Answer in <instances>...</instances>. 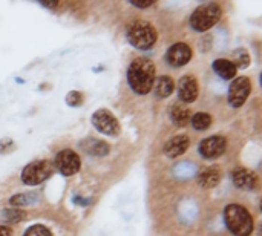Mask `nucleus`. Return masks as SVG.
Masks as SVG:
<instances>
[{"mask_svg": "<svg viewBox=\"0 0 262 236\" xmlns=\"http://www.w3.org/2000/svg\"><path fill=\"white\" fill-rule=\"evenodd\" d=\"M154 86H155V94L160 98H167L169 95H172V92L175 89V83L169 75L158 77V80H157V83Z\"/></svg>", "mask_w": 262, "mask_h": 236, "instance_id": "nucleus-18", "label": "nucleus"}, {"mask_svg": "<svg viewBox=\"0 0 262 236\" xmlns=\"http://www.w3.org/2000/svg\"><path fill=\"white\" fill-rule=\"evenodd\" d=\"M80 147L94 157H106L109 154V144L101 141V140H95V138H86L80 143Z\"/></svg>", "mask_w": 262, "mask_h": 236, "instance_id": "nucleus-15", "label": "nucleus"}, {"mask_svg": "<svg viewBox=\"0 0 262 236\" xmlns=\"http://www.w3.org/2000/svg\"><path fill=\"white\" fill-rule=\"evenodd\" d=\"M227 149V140L221 135H213L209 138H204L200 146H198V152L200 155H203L207 160H215L218 157H221Z\"/></svg>", "mask_w": 262, "mask_h": 236, "instance_id": "nucleus-9", "label": "nucleus"}, {"mask_svg": "<svg viewBox=\"0 0 262 236\" xmlns=\"http://www.w3.org/2000/svg\"><path fill=\"white\" fill-rule=\"evenodd\" d=\"M190 146V140L187 135H177L173 138H170L166 146H164V154L169 158H177L183 154H186V151Z\"/></svg>", "mask_w": 262, "mask_h": 236, "instance_id": "nucleus-13", "label": "nucleus"}, {"mask_svg": "<svg viewBox=\"0 0 262 236\" xmlns=\"http://www.w3.org/2000/svg\"><path fill=\"white\" fill-rule=\"evenodd\" d=\"M54 164L52 161L43 160V161H34L29 163L23 170H21V181L26 186H37L46 181L52 174H54Z\"/></svg>", "mask_w": 262, "mask_h": 236, "instance_id": "nucleus-5", "label": "nucleus"}, {"mask_svg": "<svg viewBox=\"0 0 262 236\" xmlns=\"http://www.w3.org/2000/svg\"><path fill=\"white\" fill-rule=\"evenodd\" d=\"M92 124L100 134L107 135V137H117L120 135V131H121L118 120L107 109L95 111V114L92 115Z\"/></svg>", "mask_w": 262, "mask_h": 236, "instance_id": "nucleus-6", "label": "nucleus"}, {"mask_svg": "<svg viewBox=\"0 0 262 236\" xmlns=\"http://www.w3.org/2000/svg\"><path fill=\"white\" fill-rule=\"evenodd\" d=\"M221 180V170L216 167V166H210V167H206L200 172L198 175V183L201 187L204 189H212V187H216L218 183Z\"/></svg>", "mask_w": 262, "mask_h": 236, "instance_id": "nucleus-14", "label": "nucleus"}, {"mask_svg": "<svg viewBox=\"0 0 262 236\" xmlns=\"http://www.w3.org/2000/svg\"><path fill=\"white\" fill-rule=\"evenodd\" d=\"M233 65L236 68H243V69L247 68L250 65V55H249V52L246 49H236L235 51V61H233Z\"/></svg>", "mask_w": 262, "mask_h": 236, "instance_id": "nucleus-20", "label": "nucleus"}, {"mask_svg": "<svg viewBox=\"0 0 262 236\" xmlns=\"http://www.w3.org/2000/svg\"><path fill=\"white\" fill-rule=\"evenodd\" d=\"M126 37H127V41L134 48L141 49V51H147L157 43L158 34H157L154 25H150L149 22L135 20L127 26Z\"/></svg>", "mask_w": 262, "mask_h": 236, "instance_id": "nucleus-3", "label": "nucleus"}, {"mask_svg": "<svg viewBox=\"0 0 262 236\" xmlns=\"http://www.w3.org/2000/svg\"><path fill=\"white\" fill-rule=\"evenodd\" d=\"M252 92V81L249 77H238L229 88V103L233 108H241Z\"/></svg>", "mask_w": 262, "mask_h": 236, "instance_id": "nucleus-8", "label": "nucleus"}, {"mask_svg": "<svg viewBox=\"0 0 262 236\" xmlns=\"http://www.w3.org/2000/svg\"><path fill=\"white\" fill-rule=\"evenodd\" d=\"M224 223L233 236H250L255 227L250 212L239 204H229L224 209Z\"/></svg>", "mask_w": 262, "mask_h": 236, "instance_id": "nucleus-2", "label": "nucleus"}, {"mask_svg": "<svg viewBox=\"0 0 262 236\" xmlns=\"http://www.w3.org/2000/svg\"><path fill=\"white\" fill-rule=\"evenodd\" d=\"M6 144H12V141L11 140H0V154L2 152H6Z\"/></svg>", "mask_w": 262, "mask_h": 236, "instance_id": "nucleus-28", "label": "nucleus"}, {"mask_svg": "<svg viewBox=\"0 0 262 236\" xmlns=\"http://www.w3.org/2000/svg\"><path fill=\"white\" fill-rule=\"evenodd\" d=\"M25 236H52V233L48 227H45L41 224H35L25 232Z\"/></svg>", "mask_w": 262, "mask_h": 236, "instance_id": "nucleus-23", "label": "nucleus"}, {"mask_svg": "<svg viewBox=\"0 0 262 236\" xmlns=\"http://www.w3.org/2000/svg\"><path fill=\"white\" fill-rule=\"evenodd\" d=\"M54 169H57L61 175L64 177H72L75 175L80 167H81V160L77 152L71 149H63L57 154L54 160Z\"/></svg>", "mask_w": 262, "mask_h": 236, "instance_id": "nucleus-7", "label": "nucleus"}, {"mask_svg": "<svg viewBox=\"0 0 262 236\" xmlns=\"http://www.w3.org/2000/svg\"><path fill=\"white\" fill-rule=\"evenodd\" d=\"M3 218L8 223H20L21 220H25V213L17 209H6L3 210Z\"/></svg>", "mask_w": 262, "mask_h": 236, "instance_id": "nucleus-21", "label": "nucleus"}, {"mask_svg": "<svg viewBox=\"0 0 262 236\" xmlns=\"http://www.w3.org/2000/svg\"><path fill=\"white\" fill-rule=\"evenodd\" d=\"M127 83L138 95H146L155 84V65L146 57L135 58L127 69Z\"/></svg>", "mask_w": 262, "mask_h": 236, "instance_id": "nucleus-1", "label": "nucleus"}, {"mask_svg": "<svg viewBox=\"0 0 262 236\" xmlns=\"http://www.w3.org/2000/svg\"><path fill=\"white\" fill-rule=\"evenodd\" d=\"M190 123H192L193 129H196V131H206L212 124V117L207 112H198V114H195L190 118Z\"/></svg>", "mask_w": 262, "mask_h": 236, "instance_id": "nucleus-19", "label": "nucleus"}, {"mask_svg": "<svg viewBox=\"0 0 262 236\" xmlns=\"http://www.w3.org/2000/svg\"><path fill=\"white\" fill-rule=\"evenodd\" d=\"M232 180H233V184L238 187V189H243V190H253L256 186H258V178L256 175L246 169V167H238L232 172Z\"/></svg>", "mask_w": 262, "mask_h": 236, "instance_id": "nucleus-12", "label": "nucleus"}, {"mask_svg": "<svg viewBox=\"0 0 262 236\" xmlns=\"http://www.w3.org/2000/svg\"><path fill=\"white\" fill-rule=\"evenodd\" d=\"M213 71L223 78V80H232L236 77L238 68L233 65V61L226 60V58H218L213 61Z\"/></svg>", "mask_w": 262, "mask_h": 236, "instance_id": "nucleus-16", "label": "nucleus"}, {"mask_svg": "<svg viewBox=\"0 0 262 236\" xmlns=\"http://www.w3.org/2000/svg\"><path fill=\"white\" fill-rule=\"evenodd\" d=\"M38 3H40V5H43V6H48V8H55V6L58 5V2H57V0H54V2H52V0H40Z\"/></svg>", "mask_w": 262, "mask_h": 236, "instance_id": "nucleus-26", "label": "nucleus"}, {"mask_svg": "<svg viewBox=\"0 0 262 236\" xmlns=\"http://www.w3.org/2000/svg\"><path fill=\"white\" fill-rule=\"evenodd\" d=\"M129 3H132L137 8H147V6H152L155 2L154 0H130Z\"/></svg>", "mask_w": 262, "mask_h": 236, "instance_id": "nucleus-25", "label": "nucleus"}, {"mask_svg": "<svg viewBox=\"0 0 262 236\" xmlns=\"http://www.w3.org/2000/svg\"><path fill=\"white\" fill-rule=\"evenodd\" d=\"M11 235H12L11 227H8V226H0V236H11Z\"/></svg>", "mask_w": 262, "mask_h": 236, "instance_id": "nucleus-27", "label": "nucleus"}, {"mask_svg": "<svg viewBox=\"0 0 262 236\" xmlns=\"http://www.w3.org/2000/svg\"><path fill=\"white\" fill-rule=\"evenodd\" d=\"M166 60L173 68H181L192 60V49L186 43H175L167 49Z\"/></svg>", "mask_w": 262, "mask_h": 236, "instance_id": "nucleus-10", "label": "nucleus"}, {"mask_svg": "<svg viewBox=\"0 0 262 236\" xmlns=\"http://www.w3.org/2000/svg\"><path fill=\"white\" fill-rule=\"evenodd\" d=\"M31 198H37V195L35 194H18L11 198V204L12 206H26V204L32 203Z\"/></svg>", "mask_w": 262, "mask_h": 236, "instance_id": "nucleus-22", "label": "nucleus"}, {"mask_svg": "<svg viewBox=\"0 0 262 236\" xmlns=\"http://www.w3.org/2000/svg\"><path fill=\"white\" fill-rule=\"evenodd\" d=\"M66 104L72 106V108H77V106H81L83 104V95L78 92V91H71L68 95H66Z\"/></svg>", "mask_w": 262, "mask_h": 236, "instance_id": "nucleus-24", "label": "nucleus"}, {"mask_svg": "<svg viewBox=\"0 0 262 236\" xmlns=\"http://www.w3.org/2000/svg\"><path fill=\"white\" fill-rule=\"evenodd\" d=\"M178 97L183 103L190 104L198 97V81L193 75H184L178 84Z\"/></svg>", "mask_w": 262, "mask_h": 236, "instance_id": "nucleus-11", "label": "nucleus"}, {"mask_svg": "<svg viewBox=\"0 0 262 236\" xmlns=\"http://www.w3.org/2000/svg\"><path fill=\"white\" fill-rule=\"evenodd\" d=\"M170 120L175 126L184 127L190 121V111L184 104H173L170 108Z\"/></svg>", "mask_w": 262, "mask_h": 236, "instance_id": "nucleus-17", "label": "nucleus"}, {"mask_svg": "<svg viewBox=\"0 0 262 236\" xmlns=\"http://www.w3.org/2000/svg\"><path fill=\"white\" fill-rule=\"evenodd\" d=\"M221 15H223V11L218 3H213V2L204 3L192 12L190 26L198 32H204L213 28L220 22Z\"/></svg>", "mask_w": 262, "mask_h": 236, "instance_id": "nucleus-4", "label": "nucleus"}]
</instances>
